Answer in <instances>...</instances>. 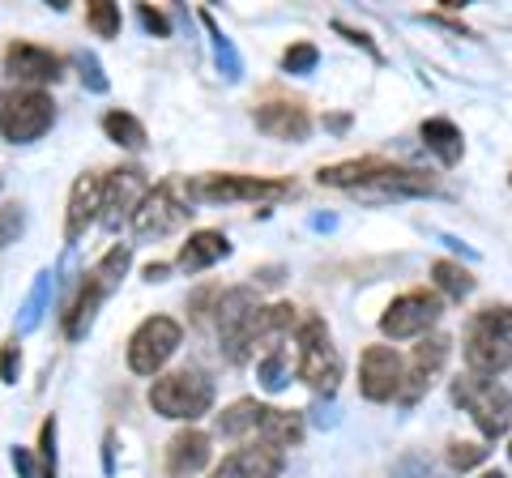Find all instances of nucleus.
Segmentation results:
<instances>
[{"instance_id":"12","label":"nucleus","mask_w":512,"mask_h":478,"mask_svg":"<svg viewBox=\"0 0 512 478\" xmlns=\"http://www.w3.org/2000/svg\"><path fill=\"white\" fill-rule=\"evenodd\" d=\"M444 359H448V338H444V333H431V338H423L419 346H414L410 363L402 368V389H397V402H402V406L419 402V397L431 389V380L440 376Z\"/></svg>"},{"instance_id":"32","label":"nucleus","mask_w":512,"mask_h":478,"mask_svg":"<svg viewBox=\"0 0 512 478\" xmlns=\"http://www.w3.org/2000/svg\"><path fill=\"white\" fill-rule=\"evenodd\" d=\"M18 372H22V350H18V338L5 342V350H0V380L5 385H18Z\"/></svg>"},{"instance_id":"35","label":"nucleus","mask_w":512,"mask_h":478,"mask_svg":"<svg viewBox=\"0 0 512 478\" xmlns=\"http://www.w3.org/2000/svg\"><path fill=\"white\" fill-rule=\"evenodd\" d=\"M137 13H141V26H146V30H150V35H158V39H167V35H171V22H167V18H163V13H158V9H150V5H141Z\"/></svg>"},{"instance_id":"16","label":"nucleus","mask_w":512,"mask_h":478,"mask_svg":"<svg viewBox=\"0 0 512 478\" xmlns=\"http://www.w3.org/2000/svg\"><path fill=\"white\" fill-rule=\"evenodd\" d=\"M210 478H282V453L265 449V444H244L231 457H222V466Z\"/></svg>"},{"instance_id":"4","label":"nucleus","mask_w":512,"mask_h":478,"mask_svg":"<svg viewBox=\"0 0 512 478\" xmlns=\"http://www.w3.org/2000/svg\"><path fill=\"white\" fill-rule=\"evenodd\" d=\"M192 218V197H184V184L180 180H167V184H154L146 201L137 205L133 214V235L141 239V244H150V239H167L184 227V222Z\"/></svg>"},{"instance_id":"22","label":"nucleus","mask_w":512,"mask_h":478,"mask_svg":"<svg viewBox=\"0 0 512 478\" xmlns=\"http://www.w3.org/2000/svg\"><path fill=\"white\" fill-rule=\"evenodd\" d=\"M265 410H269V406H261V402H252V397H244V402H235L231 410H222V414H218L214 432H218V436H227V440L256 436V427H261Z\"/></svg>"},{"instance_id":"26","label":"nucleus","mask_w":512,"mask_h":478,"mask_svg":"<svg viewBox=\"0 0 512 478\" xmlns=\"http://www.w3.org/2000/svg\"><path fill=\"white\" fill-rule=\"evenodd\" d=\"M431 278H436V286L444 295H453V299H466L474 291V278H470V269H461L457 261H436L431 265Z\"/></svg>"},{"instance_id":"3","label":"nucleus","mask_w":512,"mask_h":478,"mask_svg":"<svg viewBox=\"0 0 512 478\" xmlns=\"http://www.w3.org/2000/svg\"><path fill=\"white\" fill-rule=\"evenodd\" d=\"M128 265H133V248H128V244H116V248H111L107 257L86 274L82 291H77V299L69 304V312H64V333H69L73 342H77V338H86V329L94 325V312H99L103 299L120 286V278L128 274Z\"/></svg>"},{"instance_id":"2","label":"nucleus","mask_w":512,"mask_h":478,"mask_svg":"<svg viewBox=\"0 0 512 478\" xmlns=\"http://www.w3.org/2000/svg\"><path fill=\"white\" fill-rule=\"evenodd\" d=\"M295 372L308 389L316 393H333L342 380V355L329 338V325L320 316H303L299 329H295Z\"/></svg>"},{"instance_id":"39","label":"nucleus","mask_w":512,"mask_h":478,"mask_svg":"<svg viewBox=\"0 0 512 478\" xmlns=\"http://www.w3.org/2000/svg\"><path fill=\"white\" fill-rule=\"evenodd\" d=\"M483 478H504V474H500V470H491V474H483Z\"/></svg>"},{"instance_id":"10","label":"nucleus","mask_w":512,"mask_h":478,"mask_svg":"<svg viewBox=\"0 0 512 478\" xmlns=\"http://www.w3.org/2000/svg\"><path fill=\"white\" fill-rule=\"evenodd\" d=\"M150 184H146V171L141 167H120L111 171L103 180V210H99V222L107 231H120L124 222H133L137 205L146 201Z\"/></svg>"},{"instance_id":"24","label":"nucleus","mask_w":512,"mask_h":478,"mask_svg":"<svg viewBox=\"0 0 512 478\" xmlns=\"http://www.w3.org/2000/svg\"><path fill=\"white\" fill-rule=\"evenodd\" d=\"M52 274H35V286H30V295H26V304H22V316H18V333H30V329H39L43 321V312H47V299H52Z\"/></svg>"},{"instance_id":"1","label":"nucleus","mask_w":512,"mask_h":478,"mask_svg":"<svg viewBox=\"0 0 512 478\" xmlns=\"http://www.w3.org/2000/svg\"><path fill=\"white\" fill-rule=\"evenodd\" d=\"M466 363L483 380L512 368V308H483L474 316L466 329Z\"/></svg>"},{"instance_id":"34","label":"nucleus","mask_w":512,"mask_h":478,"mask_svg":"<svg viewBox=\"0 0 512 478\" xmlns=\"http://www.w3.org/2000/svg\"><path fill=\"white\" fill-rule=\"evenodd\" d=\"M18 231H22V205H5L0 210V244H9Z\"/></svg>"},{"instance_id":"7","label":"nucleus","mask_w":512,"mask_h":478,"mask_svg":"<svg viewBox=\"0 0 512 478\" xmlns=\"http://www.w3.org/2000/svg\"><path fill=\"white\" fill-rule=\"evenodd\" d=\"M56 120V103L52 94L43 90H13L0 99V133L13 146H26V141H39Z\"/></svg>"},{"instance_id":"15","label":"nucleus","mask_w":512,"mask_h":478,"mask_svg":"<svg viewBox=\"0 0 512 478\" xmlns=\"http://www.w3.org/2000/svg\"><path fill=\"white\" fill-rule=\"evenodd\" d=\"M103 210V180L94 171L77 175L73 180V193H69V210H64V239L69 244H77V239L86 235V227L94 218H99Z\"/></svg>"},{"instance_id":"5","label":"nucleus","mask_w":512,"mask_h":478,"mask_svg":"<svg viewBox=\"0 0 512 478\" xmlns=\"http://www.w3.org/2000/svg\"><path fill=\"white\" fill-rule=\"evenodd\" d=\"M150 406L163 414V419L192 423V419H201V414H210L214 385L201 372H188V368L171 372V376H158L150 385Z\"/></svg>"},{"instance_id":"6","label":"nucleus","mask_w":512,"mask_h":478,"mask_svg":"<svg viewBox=\"0 0 512 478\" xmlns=\"http://www.w3.org/2000/svg\"><path fill=\"white\" fill-rule=\"evenodd\" d=\"M453 402H461L470 414H474V423H478V432H483L487 440H500L508 432V423H512V397L504 385H495V380H483V376H457L453 380Z\"/></svg>"},{"instance_id":"18","label":"nucleus","mask_w":512,"mask_h":478,"mask_svg":"<svg viewBox=\"0 0 512 478\" xmlns=\"http://www.w3.org/2000/svg\"><path fill=\"white\" fill-rule=\"evenodd\" d=\"M210 461V436L188 427V432H175L167 444V474L171 478H192L197 470H205Z\"/></svg>"},{"instance_id":"25","label":"nucleus","mask_w":512,"mask_h":478,"mask_svg":"<svg viewBox=\"0 0 512 478\" xmlns=\"http://www.w3.org/2000/svg\"><path fill=\"white\" fill-rule=\"evenodd\" d=\"M103 133L116 141V146H124V150H141V146H146V129H141V120L128 116V111H107V116H103Z\"/></svg>"},{"instance_id":"27","label":"nucleus","mask_w":512,"mask_h":478,"mask_svg":"<svg viewBox=\"0 0 512 478\" xmlns=\"http://www.w3.org/2000/svg\"><path fill=\"white\" fill-rule=\"evenodd\" d=\"M256 380L265 385V393L286 389V380H291V368H286V346H282V350H269V355H261V363H256Z\"/></svg>"},{"instance_id":"19","label":"nucleus","mask_w":512,"mask_h":478,"mask_svg":"<svg viewBox=\"0 0 512 478\" xmlns=\"http://www.w3.org/2000/svg\"><path fill=\"white\" fill-rule=\"evenodd\" d=\"M222 257H231V239L222 235V231H197V235H188V244L180 248V265L184 274H201V269H210L218 265Z\"/></svg>"},{"instance_id":"36","label":"nucleus","mask_w":512,"mask_h":478,"mask_svg":"<svg viewBox=\"0 0 512 478\" xmlns=\"http://www.w3.org/2000/svg\"><path fill=\"white\" fill-rule=\"evenodd\" d=\"M39 457L56 470V419H47V423H43V432H39Z\"/></svg>"},{"instance_id":"13","label":"nucleus","mask_w":512,"mask_h":478,"mask_svg":"<svg viewBox=\"0 0 512 478\" xmlns=\"http://www.w3.org/2000/svg\"><path fill=\"white\" fill-rule=\"evenodd\" d=\"M402 389V359L393 346H367L359 359V393L367 402H389Z\"/></svg>"},{"instance_id":"8","label":"nucleus","mask_w":512,"mask_h":478,"mask_svg":"<svg viewBox=\"0 0 512 478\" xmlns=\"http://www.w3.org/2000/svg\"><path fill=\"white\" fill-rule=\"evenodd\" d=\"M184 342V329L171 321V316H150V321H141L137 333L128 338V368L137 376H154L163 372V363L180 350Z\"/></svg>"},{"instance_id":"37","label":"nucleus","mask_w":512,"mask_h":478,"mask_svg":"<svg viewBox=\"0 0 512 478\" xmlns=\"http://www.w3.org/2000/svg\"><path fill=\"white\" fill-rule=\"evenodd\" d=\"M393 478H436V474H431L419 457H402V461L393 466Z\"/></svg>"},{"instance_id":"20","label":"nucleus","mask_w":512,"mask_h":478,"mask_svg":"<svg viewBox=\"0 0 512 478\" xmlns=\"http://www.w3.org/2000/svg\"><path fill=\"white\" fill-rule=\"evenodd\" d=\"M299 440H303V419H299V414H295V410H274V406H269L265 419H261V427H256V444L286 453V449H295Z\"/></svg>"},{"instance_id":"40","label":"nucleus","mask_w":512,"mask_h":478,"mask_svg":"<svg viewBox=\"0 0 512 478\" xmlns=\"http://www.w3.org/2000/svg\"><path fill=\"white\" fill-rule=\"evenodd\" d=\"M508 453H512V449H508Z\"/></svg>"},{"instance_id":"21","label":"nucleus","mask_w":512,"mask_h":478,"mask_svg":"<svg viewBox=\"0 0 512 478\" xmlns=\"http://www.w3.org/2000/svg\"><path fill=\"white\" fill-rule=\"evenodd\" d=\"M423 146L436 154L444 167H453V163H461V150H466V141H461V129H457L453 120L436 116V120L423 124Z\"/></svg>"},{"instance_id":"38","label":"nucleus","mask_w":512,"mask_h":478,"mask_svg":"<svg viewBox=\"0 0 512 478\" xmlns=\"http://www.w3.org/2000/svg\"><path fill=\"white\" fill-rule=\"evenodd\" d=\"M146 278H150V282H163V278H167V265H154V261H150V265H146Z\"/></svg>"},{"instance_id":"23","label":"nucleus","mask_w":512,"mask_h":478,"mask_svg":"<svg viewBox=\"0 0 512 478\" xmlns=\"http://www.w3.org/2000/svg\"><path fill=\"white\" fill-rule=\"evenodd\" d=\"M201 26H205V35H210V43H214V60H218L222 77H227V82H239V77H244V60H239L235 43L222 35V26L214 22V13H205V9H201Z\"/></svg>"},{"instance_id":"11","label":"nucleus","mask_w":512,"mask_h":478,"mask_svg":"<svg viewBox=\"0 0 512 478\" xmlns=\"http://www.w3.org/2000/svg\"><path fill=\"white\" fill-rule=\"evenodd\" d=\"M440 299L436 295H427V291H410V295H397L389 308H384L380 316V333L384 338H393V342H402V338H419V333H427L431 325L440 321Z\"/></svg>"},{"instance_id":"33","label":"nucleus","mask_w":512,"mask_h":478,"mask_svg":"<svg viewBox=\"0 0 512 478\" xmlns=\"http://www.w3.org/2000/svg\"><path fill=\"white\" fill-rule=\"evenodd\" d=\"M77 69H82V82H86L94 94H103V90H107V77H103L99 60H94L90 52H82V56H77Z\"/></svg>"},{"instance_id":"31","label":"nucleus","mask_w":512,"mask_h":478,"mask_svg":"<svg viewBox=\"0 0 512 478\" xmlns=\"http://www.w3.org/2000/svg\"><path fill=\"white\" fill-rule=\"evenodd\" d=\"M13 470H18L22 478H56V470L30 449H13Z\"/></svg>"},{"instance_id":"14","label":"nucleus","mask_w":512,"mask_h":478,"mask_svg":"<svg viewBox=\"0 0 512 478\" xmlns=\"http://www.w3.org/2000/svg\"><path fill=\"white\" fill-rule=\"evenodd\" d=\"M252 120H256V129H261L265 137H274V141H303L312 133L308 107H303V103H286V99L261 103L252 111Z\"/></svg>"},{"instance_id":"29","label":"nucleus","mask_w":512,"mask_h":478,"mask_svg":"<svg viewBox=\"0 0 512 478\" xmlns=\"http://www.w3.org/2000/svg\"><path fill=\"white\" fill-rule=\"evenodd\" d=\"M483 457H487L483 444H470V440H453V444H448V466H453V470H474Z\"/></svg>"},{"instance_id":"28","label":"nucleus","mask_w":512,"mask_h":478,"mask_svg":"<svg viewBox=\"0 0 512 478\" xmlns=\"http://www.w3.org/2000/svg\"><path fill=\"white\" fill-rule=\"evenodd\" d=\"M86 22H90L94 35L116 39V35H120V5H107V0H94V5H86Z\"/></svg>"},{"instance_id":"17","label":"nucleus","mask_w":512,"mask_h":478,"mask_svg":"<svg viewBox=\"0 0 512 478\" xmlns=\"http://www.w3.org/2000/svg\"><path fill=\"white\" fill-rule=\"evenodd\" d=\"M5 73H9V77H18V82L43 86V82H56V77H60V60L47 52V47H35V43H9V52H5Z\"/></svg>"},{"instance_id":"9","label":"nucleus","mask_w":512,"mask_h":478,"mask_svg":"<svg viewBox=\"0 0 512 478\" xmlns=\"http://www.w3.org/2000/svg\"><path fill=\"white\" fill-rule=\"evenodd\" d=\"M291 193L286 180H265V175H201L188 184V197L201 201H278Z\"/></svg>"},{"instance_id":"30","label":"nucleus","mask_w":512,"mask_h":478,"mask_svg":"<svg viewBox=\"0 0 512 478\" xmlns=\"http://www.w3.org/2000/svg\"><path fill=\"white\" fill-rule=\"evenodd\" d=\"M316 60H320V52H316L312 43H295V47H286L282 69H286V73H312Z\"/></svg>"}]
</instances>
